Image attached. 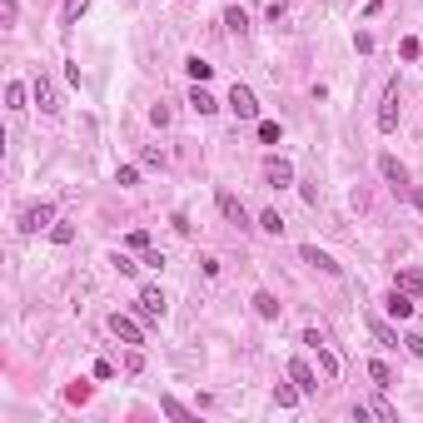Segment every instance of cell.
I'll return each mask as SVG.
<instances>
[{"mask_svg":"<svg viewBox=\"0 0 423 423\" xmlns=\"http://www.w3.org/2000/svg\"><path fill=\"white\" fill-rule=\"evenodd\" d=\"M45 224H55V204H30L20 215V235H40Z\"/></svg>","mask_w":423,"mask_h":423,"instance_id":"6da1fadb","label":"cell"},{"mask_svg":"<svg viewBox=\"0 0 423 423\" xmlns=\"http://www.w3.org/2000/svg\"><path fill=\"white\" fill-rule=\"evenodd\" d=\"M229 110H235L239 120H254V115H259V100H254L249 85H239V80H235V90H229Z\"/></svg>","mask_w":423,"mask_h":423,"instance_id":"7a4b0ae2","label":"cell"},{"mask_svg":"<svg viewBox=\"0 0 423 423\" xmlns=\"http://www.w3.org/2000/svg\"><path fill=\"white\" fill-rule=\"evenodd\" d=\"M110 334L124 338V344H144V329L130 319V314H110Z\"/></svg>","mask_w":423,"mask_h":423,"instance_id":"3957f363","label":"cell"},{"mask_svg":"<svg viewBox=\"0 0 423 423\" xmlns=\"http://www.w3.org/2000/svg\"><path fill=\"white\" fill-rule=\"evenodd\" d=\"M378 130H398V80L389 85V90H384V110H378Z\"/></svg>","mask_w":423,"mask_h":423,"instance_id":"277c9868","label":"cell"},{"mask_svg":"<svg viewBox=\"0 0 423 423\" xmlns=\"http://www.w3.org/2000/svg\"><path fill=\"white\" fill-rule=\"evenodd\" d=\"M219 215H224L229 224L249 229V215H244V204H239V195H229V189H219Z\"/></svg>","mask_w":423,"mask_h":423,"instance_id":"5b68a950","label":"cell"},{"mask_svg":"<svg viewBox=\"0 0 423 423\" xmlns=\"http://www.w3.org/2000/svg\"><path fill=\"white\" fill-rule=\"evenodd\" d=\"M140 319H164V294L150 284V289H140Z\"/></svg>","mask_w":423,"mask_h":423,"instance_id":"8992f818","label":"cell"},{"mask_svg":"<svg viewBox=\"0 0 423 423\" xmlns=\"http://www.w3.org/2000/svg\"><path fill=\"white\" fill-rule=\"evenodd\" d=\"M264 180H269V184H279V189H284V184H294V164H289V160H279V155L264 160Z\"/></svg>","mask_w":423,"mask_h":423,"instance_id":"52a82bcc","label":"cell"},{"mask_svg":"<svg viewBox=\"0 0 423 423\" xmlns=\"http://www.w3.org/2000/svg\"><path fill=\"white\" fill-rule=\"evenodd\" d=\"M289 378H294L304 393H319V378H314V369L304 364V358H289Z\"/></svg>","mask_w":423,"mask_h":423,"instance_id":"ba28073f","label":"cell"},{"mask_svg":"<svg viewBox=\"0 0 423 423\" xmlns=\"http://www.w3.org/2000/svg\"><path fill=\"white\" fill-rule=\"evenodd\" d=\"M30 95H35V105H40V110H45V115H55V110H60V105H55V85H50L45 75H35Z\"/></svg>","mask_w":423,"mask_h":423,"instance_id":"9c48e42d","label":"cell"},{"mask_svg":"<svg viewBox=\"0 0 423 423\" xmlns=\"http://www.w3.org/2000/svg\"><path fill=\"white\" fill-rule=\"evenodd\" d=\"M384 304H389L393 319H413V294H409V289H398V284H393V294H389Z\"/></svg>","mask_w":423,"mask_h":423,"instance_id":"30bf717a","label":"cell"},{"mask_svg":"<svg viewBox=\"0 0 423 423\" xmlns=\"http://www.w3.org/2000/svg\"><path fill=\"white\" fill-rule=\"evenodd\" d=\"M378 169H384V180H389L393 189H409V169L398 164L393 155H378Z\"/></svg>","mask_w":423,"mask_h":423,"instance_id":"8fae6325","label":"cell"},{"mask_svg":"<svg viewBox=\"0 0 423 423\" xmlns=\"http://www.w3.org/2000/svg\"><path fill=\"white\" fill-rule=\"evenodd\" d=\"M299 259H304V264H314V269H324V274H338V264L329 259L324 249H314V244H304V249H299Z\"/></svg>","mask_w":423,"mask_h":423,"instance_id":"7c38bea8","label":"cell"},{"mask_svg":"<svg viewBox=\"0 0 423 423\" xmlns=\"http://www.w3.org/2000/svg\"><path fill=\"white\" fill-rule=\"evenodd\" d=\"M189 105H195V110H199V115H215V110H219V100H215V95H209V90H204V85H195V90H189Z\"/></svg>","mask_w":423,"mask_h":423,"instance_id":"4fadbf2b","label":"cell"},{"mask_svg":"<svg viewBox=\"0 0 423 423\" xmlns=\"http://www.w3.org/2000/svg\"><path fill=\"white\" fill-rule=\"evenodd\" d=\"M254 314H259V319H279V299H274V294H254Z\"/></svg>","mask_w":423,"mask_h":423,"instance_id":"5bb4252c","label":"cell"},{"mask_svg":"<svg viewBox=\"0 0 423 423\" xmlns=\"http://www.w3.org/2000/svg\"><path fill=\"white\" fill-rule=\"evenodd\" d=\"M299 384H294V378H289V384H279V389H274V404H279V409H294V404H299Z\"/></svg>","mask_w":423,"mask_h":423,"instance_id":"9a60e30c","label":"cell"},{"mask_svg":"<svg viewBox=\"0 0 423 423\" xmlns=\"http://www.w3.org/2000/svg\"><path fill=\"white\" fill-rule=\"evenodd\" d=\"M184 70H189V80H195V85H204L209 75H215V65H209V60H199V55H189V60H184Z\"/></svg>","mask_w":423,"mask_h":423,"instance_id":"2e32d148","label":"cell"},{"mask_svg":"<svg viewBox=\"0 0 423 423\" xmlns=\"http://www.w3.org/2000/svg\"><path fill=\"white\" fill-rule=\"evenodd\" d=\"M85 10H90V0H65V6H60V25H75Z\"/></svg>","mask_w":423,"mask_h":423,"instance_id":"e0dca14e","label":"cell"},{"mask_svg":"<svg viewBox=\"0 0 423 423\" xmlns=\"http://www.w3.org/2000/svg\"><path fill=\"white\" fill-rule=\"evenodd\" d=\"M369 378H373L378 389H389V384H393V373H389V364H384V358H369Z\"/></svg>","mask_w":423,"mask_h":423,"instance_id":"ac0fdd59","label":"cell"},{"mask_svg":"<svg viewBox=\"0 0 423 423\" xmlns=\"http://www.w3.org/2000/svg\"><path fill=\"white\" fill-rule=\"evenodd\" d=\"M224 25L235 30V35H244V30H249V15H244L239 6H229V10H224Z\"/></svg>","mask_w":423,"mask_h":423,"instance_id":"d6986e66","label":"cell"},{"mask_svg":"<svg viewBox=\"0 0 423 423\" xmlns=\"http://www.w3.org/2000/svg\"><path fill=\"white\" fill-rule=\"evenodd\" d=\"M369 329H373V338H378V344H389V349H398V334L384 324V319H369Z\"/></svg>","mask_w":423,"mask_h":423,"instance_id":"ffe728a7","label":"cell"},{"mask_svg":"<svg viewBox=\"0 0 423 423\" xmlns=\"http://www.w3.org/2000/svg\"><path fill=\"white\" fill-rule=\"evenodd\" d=\"M398 289H409V294H423V274H418V269H404V274H398Z\"/></svg>","mask_w":423,"mask_h":423,"instance_id":"44dd1931","label":"cell"},{"mask_svg":"<svg viewBox=\"0 0 423 423\" xmlns=\"http://www.w3.org/2000/svg\"><path fill=\"white\" fill-rule=\"evenodd\" d=\"M6 105L10 110H25V85H6Z\"/></svg>","mask_w":423,"mask_h":423,"instance_id":"7402d4cb","label":"cell"},{"mask_svg":"<svg viewBox=\"0 0 423 423\" xmlns=\"http://www.w3.org/2000/svg\"><path fill=\"white\" fill-rule=\"evenodd\" d=\"M259 229H269V235H279V229H284L279 209H264V215H259Z\"/></svg>","mask_w":423,"mask_h":423,"instance_id":"603a6c76","label":"cell"},{"mask_svg":"<svg viewBox=\"0 0 423 423\" xmlns=\"http://www.w3.org/2000/svg\"><path fill=\"white\" fill-rule=\"evenodd\" d=\"M369 413H373V418H384V423H398V413L384 404V398H373V404H369Z\"/></svg>","mask_w":423,"mask_h":423,"instance_id":"cb8c5ba5","label":"cell"},{"mask_svg":"<svg viewBox=\"0 0 423 423\" xmlns=\"http://www.w3.org/2000/svg\"><path fill=\"white\" fill-rule=\"evenodd\" d=\"M160 409H164L169 418H195V413H189V409L180 404V398H164V404H160Z\"/></svg>","mask_w":423,"mask_h":423,"instance_id":"d4e9b609","label":"cell"},{"mask_svg":"<svg viewBox=\"0 0 423 423\" xmlns=\"http://www.w3.org/2000/svg\"><path fill=\"white\" fill-rule=\"evenodd\" d=\"M50 239H55V244H70L75 229H70V224H50Z\"/></svg>","mask_w":423,"mask_h":423,"instance_id":"484cf974","label":"cell"},{"mask_svg":"<svg viewBox=\"0 0 423 423\" xmlns=\"http://www.w3.org/2000/svg\"><path fill=\"white\" fill-rule=\"evenodd\" d=\"M259 140H264V144H274V140H279V124L264 120V124H259Z\"/></svg>","mask_w":423,"mask_h":423,"instance_id":"4316f807","label":"cell"},{"mask_svg":"<svg viewBox=\"0 0 423 423\" xmlns=\"http://www.w3.org/2000/svg\"><path fill=\"white\" fill-rule=\"evenodd\" d=\"M65 398H70V404H85V398H90V384H70Z\"/></svg>","mask_w":423,"mask_h":423,"instance_id":"83f0119b","label":"cell"},{"mask_svg":"<svg viewBox=\"0 0 423 423\" xmlns=\"http://www.w3.org/2000/svg\"><path fill=\"white\" fill-rule=\"evenodd\" d=\"M404 344H409V354H418V358H423V334H409Z\"/></svg>","mask_w":423,"mask_h":423,"instance_id":"f1b7e54d","label":"cell"},{"mask_svg":"<svg viewBox=\"0 0 423 423\" xmlns=\"http://www.w3.org/2000/svg\"><path fill=\"white\" fill-rule=\"evenodd\" d=\"M409 199H413V209L423 215V189H409Z\"/></svg>","mask_w":423,"mask_h":423,"instance_id":"f546056e","label":"cell"}]
</instances>
